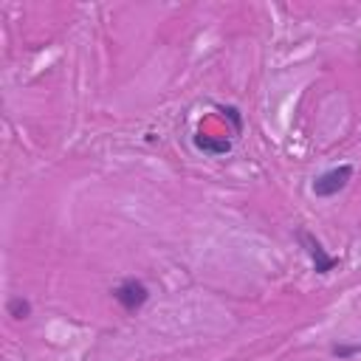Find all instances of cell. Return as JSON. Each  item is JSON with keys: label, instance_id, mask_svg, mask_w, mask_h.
<instances>
[{"label": "cell", "instance_id": "7a4b0ae2", "mask_svg": "<svg viewBox=\"0 0 361 361\" xmlns=\"http://www.w3.org/2000/svg\"><path fill=\"white\" fill-rule=\"evenodd\" d=\"M353 175H355L353 164H338V166H330V169H324V172H319V175L313 178L310 192H313L316 197H336L338 192H344V189L350 186Z\"/></svg>", "mask_w": 361, "mask_h": 361}, {"label": "cell", "instance_id": "277c9868", "mask_svg": "<svg viewBox=\"0 0 361 361\" xmlns=\"http://www.w3.org/2000/svg\"><path fill=\"white\" fill-rule=\"evenodd\" d=\"M192 144H195V149H200L206 155H214V158L231 152V138H214V135H206L200 130L192 135Z\"/></svg>", "mask_w": 361, "mask_h": 361}, {"label": "cell", "instance_id": "8992f818", "mask_svg": "<svg viewBox=\"0 0 361 361\" xmlns=\"http://www.w3.org/2000/svg\"><path fill=\"white\" fill-rule=\"evenodd\" d=\"M330 355L338 361H350L353 355H361V341H336L330 344Z\"/></svg>", "mask_w": 361, "mask_h": 361}, {"label": "cell", "instance_id": "5b68a950", "mask_svg": "<svg viewBox=\"0 0 361 361\" xmlns=\"http://www.w3.org/2000/svg\"><path fill=\"white\" fill-rule=\"evenodd\" d=\"M6 313H8L14 322H25V319H31L34 305H31L28 296H8V302H6Z\"/></svg>", "mask_w": 361, "mask_h": 361}, {"label": "cell", "instance_id": "6da1fadb", "mask_svg": "<svg viewBox=\"0 0 361 361\" xmlns=\"http://www.w3.org/2000/svg\"><path fill=\"white\" fill-rule=\"evenodd\" d=\"M296 240H299L302 251L307 254V259H310V265H313V271H316L319 276H327L330 271H336V268H338V257H336V254H330V251L324 248V243H322L313 231L299 228V231H296Z\"/></svg>", "mask_w": 361, "mask_h": 361}, {"label": "cell", "instance_id": "52a82bcc", "mask_svg": "<svg viewBox=\"0 0 361 361\" xmlns=\"http://www.w3.org/2000/svg\"><path fill=\"white\" fill-rule=\"evenodd\" d=\"M214 107H217V113H223V118L231 124V133L240 135V133H243V113H240V107H237V104H214Z\"/></svg>", "mask_w": 361, "mask_h": 361}, {"label": "cell", "instance_id": "3957f363", "mask_svg": "<svg viewBox=\"0 0 361 361\" xmlns=\"http://www.w3.org/2000/svg\"><path fill=\"white\" fill-rule=\"evenodd\" d=\"M110 293H113L116 305H118L124 313H138V310L149 302V288H147V282L138 279V276H124Z\"/></svg>", "mask_w": 361, "mask_h": 361}]
</instances>
